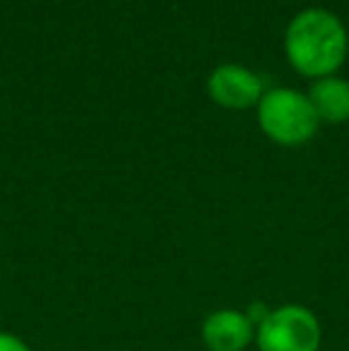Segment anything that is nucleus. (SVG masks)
I'll return each instance as SVG.
<instances>
[{
	"instance_id": "obj_7",
	"label": "nucleus",
	"mask_w": 349,
	"mask_h": 351,
	"mask_svg": "<svg viewBox=\"0 0 349 351\" xmlns=\"http://www.w3.org/2000/svg\"><path fill=\"white\" fill-rule=\"evenodd\" d=\"M0 351H32V347L22 337H17V335L0 330Z\"/></svg>"
},
{
	"instance_id": "obj_5",
	"label": "nucleus",
	"mask_w": 349,
	"mask_h": 351,
	"mask_svg": "<svg viewBox=\"0 0 349 351\" xmlns=\"http://www.w3.org/2000/svg\"><path fill=\"white\" fill-rule=\"evenodd\" d=\"M201 339L208 351H247L256 339V325L239 308H218L206 315Z\"/></svg>"
},
{
	"instance_id": "obj_6",
	"label": "nucleus",
	"mask_w": 349,
	"mask_h": 351,
	"mask_svg": "<svg viewBox=\"0 0 349 351\" xmlns=\"http://www.w3.org/2000/svg\"><path fill=\"white\" fill-rule=\"evenodd\" d=\"M309 101L318 120L328 125H342L349 120V82L337 74L316 79L309 88Z\"/></svg>"
},
{
	"instance_id": "obj_4",
	"label": "nucleus",
	"mask_w": 349,
	"mask_h": 351,
	"mask_svg": "<svg viewBox=\"0 0 349 351\" xmlns=\"http://www.w3.org/2000/svg\"><path fill=\"white\" fill-rule=\"evenodd\" d=\"M206 88H208V96L228 110H247L252 106H258L265 93L263 79L237 62H225L215 67L206 82Z\"/></svg>"
},
{
	"instance_id": "obj_2",
	"label": "nucleus",
	"mask_w": 349,
	"mask_h": 351,
	"mask_svg": "<svg viewBox=\"0 0 349 351\" xmlns=\"http://www.w3.org/2000/svg\"><path fill=\"white\" fill-rule=\"evenodd\" d=\"M256 117L270 141L289 148L311 141L321 125L306 93L289 86L265 88L256 106Z\"/></svg>"
},
{
	"instance_id": "obj_3",
	"label": "nucleus",
	"mask_w": 349,
	"mask_h": 351,
	"mask_svg": "<svg viewBox=\"0 0 349 351\" xmlns=\"http://www.w3.org/2000/svg\"><path fill=\"white\" fill-rule=\"evenodd\" d=\"M323 342L321 320L309 306L285 304L270 308L256 325L258 351H318Z\"/></svg>"
},
{
	"instance_id": "obj_1",
	"label": "nucleus",
	"mask_w": 349,
	"mask_h": 351,
	"mask_svg": "<svg viewBox=\"0 0 349 351\" xmlns=\"http://www.w3.org/2000/svg\"><path fill=\"white\" fill-rule=\"evenodd\" d=\"M349 36L342 19L326 8H306L285 32V56L302 77H333L347 60Z\"/></svg>"
}]
</instances>
